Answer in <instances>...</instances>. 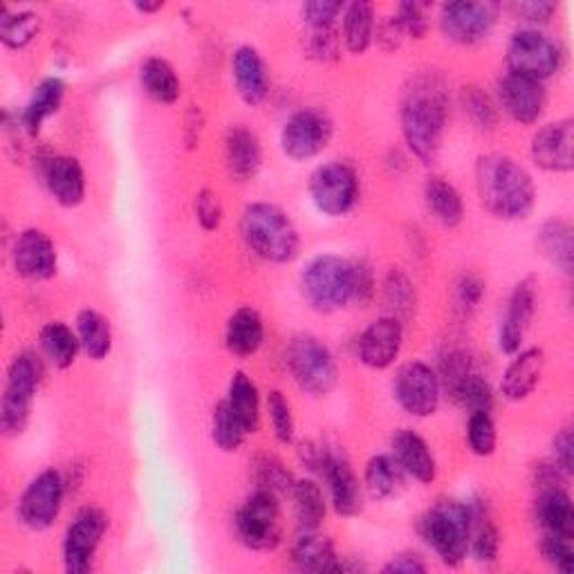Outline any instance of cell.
Returning a JSON list of instances; mask_svg holds the SVG:
<instances>
[{"mask_svg": "<svg viewBox=\"0 0 574 574\" xmlns=\"http://www.w3.org/2000/svg\"><path fill=\"white\" fill-rule=\"evenodd\" d=\"M306 54L315 61L330 63L339 59L341 52V39L334 25H321V28H308L306 34Z\"/></svg>", "mask_w": 574, "mask_h": 574, "instance_id": "48", "label": "cell"}, {"mask_svg": "<svg viewBox=\"0 0 574 574\" xmlns=\"http://www.w3.org/2000/svg\"><path fill=\"white\" fill-rule=\"evenodd\" d=\"M77 334L82 348L95 362H102L104 357H108L113 348V328L104 315L95 310H82L77 317Z\"/></svg>", "mask_w": 574, "mask_h": 574, "instance_id": "38", "label": "cell"}, {"mask_svg": "<svg viewBox=\"0 0 574 574\" xmlns=\"http://www.w3.org/2000/svg\"><path fill=\"white\" fill-rule=\"evenodd\" d=\"M43 182L50 195L61 206H77L86 198V176L77 158L52 156L43 162L41 169Z\"/></svg>", "mask_w": 574, "mask_h": 574, "instance_id": "21", "label": "cell"}, {"mask_svg": "<svg viewBox=\"0 0 574 574\" xmlns=\"http://www.w3.org/2000/svg\"><path fill=\"white\" fill-rule=\"evenodd\" d=\"M227 404L234 411V415L241 419L247 434H256L261 424V397L256 384L247 373L238 371L232 375Z\"/></svg>", "mask_w": 574, "mask_h": 574, "instance_id": "37", "label": "cell"}, {"mask_svg": "<svg viewBox=\"0 0 574 574\" xmlns=\"http://www.w3.org/2000/svg\"><path fill=\"white\" fill-rule=\"evenodd\" d=\"M41 384V362L32 352H21L8 369V382L0 406V428L8 438L21 436L28 422L34 395Z\"/></svg>", "mask_w": 574, "mask_h": 574, "instance_id": "5", "label": "cell"}, {"mask_svg": "<svg viewBox=\"0 0 574 574\" xmlns=\"http://www.w3.org/2000/svg\"><path fill=\"white\" fill-rule=\"evenodd\" d=\"M428 6L426 3H402L395 12L397 21L404 28L406 36L422 39L428 32V19H426Z\"/></svg>", "mask_w": 574, "mask_h": 574, "instance_id": "54", "label": "cell"}, {"mask_svg": "<svg viewBox=\"0 0 574 574\" xmlns=\"http://www.w3.org/2000/svg\"><path fill=\"white\" fill-rule=\"evenodd\" d=\"M232 70H234L236 91L245 104L256 106L267 97V88H269L267 67L258 50H254L252 45H241L234 52Z\"/></svg>", "mask_w": 574, "mask_h": 574, "instance_id": "26", "label": "cell"}, {"mask_svg": "<svg viewBox=\"0 0 574 574\" xmlns=\"http://www.w3.org/2000/svg\"><path fill=\"white\" fill-rule=\"evenodd\" d=\"M263 339H265V326L256 310L241 308L227 321L225 343L232 354L252 357L263 346Z\"/></svg>", "mask_w": 574, "mask_h": 574, "instance_id": "31", "label": "cell"}, {"mask_svg": "<svg viewBox=\"0 0 574 574\" xmlns=\"http://www.w3.org/2000/svg\"><path fill=\"white\" fill-rule=\"evenodd\" d=\"M211 434H213V443L219 445V449L232 454L238 451L245 443L247 431L241 424V419L234 415V411L230 408L227 400L219 402L213 406V415H211Z\"/></svg>", "mask_w": 574, "mask_h": 574, "instance_id": "41", "label": "cell"}, {"mask_svg": "<svg viewBox=\"0 0 574 574\" xmlns=\"http://www.w3.org/2000/svg\"><path fill=\"white\" fill-rule=\"evenodd\" d=\"M267 413L274 436L280 445H290L295 440V417L293 406L280 391H272L267 397Z\"/></svg>", "mask_w": 574, "mask_h": 574, "instance_id": "49", "label": "cell"}, {"mask_svg": "<svg viewBox=\"0 0 574 574\" xmlns=\"http://www.w3.org/2000/svg\"><path fill=\"white\" fill-rule=\"evenodd\" d=\"M39 343H41L43 354L61 371L75 364L79 346H82L79 334L72 332L61 321H52V323L43 326L39 332Z\"/></svg>", "mask_w": 574, "mask_h": 574, "instance_id": "36", "label": "cell"}, {"mask_svg": "<svg viewBox=\"0 0 574 574\" xmlns=\"http://www.w3.org/2000/svg\"><path fill=\"white\" fill-rule=\"evenodd\" d=\"M536 247L552 265H556L565 274H572L574 238H572V225L567 221L552 219L543 223L536 236Z\"/></svg>", "mask_w": 574, "mask_h": 574, "instance_id": "32", "label": "cell"}, {"mask_svg": "<svg viewBox=\"0 0 574 574\" xmlns=\"http://www.w3.org/2000/svg\"><path fill=\"white\" fill-rule=\"evenodd\" d=\"M375 295V274L369 261L352 263V299L369 304Z\"/></svg>", "mask_w": 574, "mask_h": 574, "instance_id": "55", "label": "cell"}, {"mask_svg": "<svg viewBox=\"0 0 574 574\" xmlns=\"http://www.w3.org/2000/svg\"><path fill=\"white\" fill-rule=\"evenodd\" d=\"M375 36V8L373 3H350L343 10V43L348 52L364 54Z\"/></svg>", "mask_w": 574, "mask_h": 574, "instance_id": "35", "label": "cell"}, {"mask_svg": "<svg viewBox=\"0 0 574 574\" xmlns=\"http://www.w3.org/2000/svg\"><path fill=\"white\" fill-rule=\"evenodd\" d=\"M469 508V550L478 563H491L498 556V530L485 500L474 498Z\"/></svg>", "mask_w": 574, "mask_h": 574, "instance_id": "28", "label": "cell"}, {"mask_svg": "<svg viewBox=\"0 0 574 574\" xmlns=\"http://www.w3.org/2000/svg\"><path fill=\"white\" fill-rule=\"evenodd\" d=\"M334 126L328 113L319 108H306L295 113L280 130L283 153L293 160L317 158L332 139Z\"/></svg>", "mask_w": 574, "mask_h": 574, "instance_id": "10", "label": "cell"}, {"mask_svg": "<svg viewBox=\"0 0 574 574\" xmlns=\"http://www.w3.org/2000/svg\"><path fill=\"white\" fill-rule=\"evenodd\" d=\"M469 449L476 456H491L496 449V424L489 411H471L467 422Z\"/></svg>", "mask_w": 574, "mask_h": 574, "instance_id": "47", "label": "cell"}, {"mask_svg": "<svg viewBox=\"0 0 574 574\" xmlns=\"http://www.w3.org/2000/svg\"><path fill=\"white\" fill-rule=\"evenodd\" d=\"M384 299H386V306L393 312L391 317H395L400 321L411 319V315L415 310V304H417L415 285L411 283V278L404 272L393 269L386 276V283H384Z\"/></svg>", "mask_w": 574, "mask_h": 574, "instance_id": "44", "label": "cell"}, {"mask_svg": "<svg viewBox=\"0 0 574 574\" xmlns=\"http://www.w3.org/2000/svg\"><path fill=\"white\" fill-rule=\"evenodd\" d=\"M63 95H65V84H63L61 79H56V77L43 79V82L34 88L32 99L28 102V106H25V110H23L21 126H23L30 135H39L43 121L59 113L61 102H63Z\"/></svg>", "mask_w": 574, "mask_h": 574, "instance_id": "34", "label": "cell"}, {"mask_svg": "<svg viewBox=\"0 0 574 574\" xmlns=\"http://www.w3.org/2000/svg\"><path fill=\"white\" fill-rule=\"evenodd\" d=\"M346 6L337 3V0H312V3L301 6V17L308 28H321V25H334L337 17L343 14Z\"/></svg>", "mask_w": 574, "mask_h": 574, "instance_id": "53", "label": "cell"}, {"mask_svg": "<svg viewBox=\"0 0 574 574\" xmlns=\"http://www.w3.org/2000/svg\"><path fill=\"white\" fill-rule=\"evenodd\" d=\"M384 572L386 574H419V572H426V563L417 554L404 552V554L393 556L384 565Z\"/></svg>", "mask_w": 574, "mask_h": 574, "instance_id": "61", "label": "cell"}, {"mask_svg": "<svg viewBox=\"0 0 574 574\" xmlns=\"http://www.w3.org/2000/svg\"><path fill=\"white\" fill-rule=\"evenodd\" d=\"M500 6L496 3H474V0H456L440 8V30L443 34L458 45H474L487 39Z\"/></svg>", "mask_w": 574, "mask_h": 574, "instance_id": "14", "label": "cell"}, {"mask_svg": "<svg viewBox=\"0 0 574 574\" xmlns=\"http://www.w3.org/2000/svg\"><path fill=\"white\" fill-rule=\"evenodd\" d=\"M164 8L162 0H158V3H135V10L141 12V14H156Z\"/></svg>", "mask_w": 574, "mask_h": 574, "instance_id": "63", "label": "cell"}, {"mask_svg": "<svg viewBox=\"0 0 574 574\" xmlns=\"http://www.w3.org/2000/svg\"><path fill=\"white\" fill-rule=\"evenodd\" d=\"M404 36H406V34H404V28H402V23L397 21L395 14L382 19V23L378 25V43H380V47L386 50V52L397 50V47L402 45Z\"/></svg>", "mask_w": 574, "mask_h": 574, "instance_id": "58", "label": "cell"}, {"mask_svg": "<svg viewBox=\"0 0 574 574\" xmlns=\"http://www.w3.org/2000/svg\"><path fill=\"white\" fill-rule=\"evenodd\" d=\"M440 391L438 373L424 362L404 364L393 380L395 400L413 417L434 415L440 404Z\"/></svg>", "mask_w": 574, "mask_h": 574, "instance_id": "13", "label": "cell"}, {"mask_svg": "<svg viewBox=\"0 0 574 574\" xmlns=\"http://www.w3.org/2000/svg\"><path fill=\"white\" fill-rule=\"evenodd\" d=\"M482 295H485V285H482V280H480L478 276L465 274V276L460 278V283H458V304H460L463 308L474 310V308L480 304Z\"/></svg>", "mask_w": 574, "mask_h": 574, "instance_id": "59", "label": "cell"}, {"mask_svg": "<svg viewBox=\"0 0 574 574\" xmlns=\"http://www.w3.org/2000/svg\"><path fill=\"white\" fill-rule=\"evenodd\" d=\"M310 198L315 206L337 219L346 215L359 198V178L352 167L343 162H328L310 176Z\"/></svg>", "mask_w": 574, "mask_h": 574, "instance_id": "11", "label": "cell"}, {"mask_svg": "<svg viewBox=\"0 0 574 574\" xmlns=\"http://www.w3.org/2000/svg\"><path fill=\"white\" fill-rule=\"evenodd\" d=\"M330 456H332V454H330L323 445H317V443H304L301 449H299L301 463H304L310 471H319V474H323V469H326Z\"/></svg>", "mask_w": 574, "mask_h": 574, "instance_id": "60", "label": "cell"}, {"mask_svg": "<svg viewBox=\"0 0 574 574\" xmlns=\"http://www.w3.org/2000/svg\"><path fill=\"white\" fill-rule=\"evenodd\" d=\"M252 478L256 482V489H267L276 496L290 493L295 487L293 474L287 467L272 454H258L252 463Z\"/></svg>", "mask_w": 574, "mask_h": 574, "instance_id": "42", "label": "cell"}, {"mask_svg": "<svg viewBox=\"0 0 574 574\" xmlns=\"http://www.w3.org/2000/svg\"><path fill=\"white\" fill-rule=\"evenodd\" d=\"M471 373H476L471 354L465 350H449L440 362V375H438L440 389H445L447 395L451 397Z\"/></svg>", "mask_w": 574, "mask_h": 574, "instance_id": "46", "label": "cell"}, {"mask_svg": "<svg viewBox=\"0 0 574 574\" xmlns=\"http://www.w3.org/2000/svg\"><path fill=\"white\" fill-rule=\"evenodd\" d=\"M393 458L402 467L404 474L413 476L415 480L428 485L436 480L438 465L434 454H431L428 445L424 443L422 436H417L411 428H400L393 436Z\"/></svg>", "mask_w": 574, "mask_h": 574, "instance_id": "23", "label": "cell"}, {"mask_svg": "<svg viewBox=\"0 0 574 574\" xmlns=\"http://www.w3.org/2000/svg\"><path fill=\"white\" fill-rule=\"evenodd\" d=\"M552 463L570 478L574 474V436L572 428H561L552 443Z\"/></svg>", "mask_w": 574, "mask_h": 574, "instance_id": "56", "label": "cell"}, {"mask_svg": "<svg viewBox=\"0 0 574 574\" xmlns=\"http://www.w3.org/2000/svg\"><path fill=\"white\" fill-rule=\"evenodd\" d=\"M422 534L447 565H458L469 552V508L458 500H440L422 521Z\"/></svg>", "mask_w": 574, "mask_h": 574, "instance_id": "6", "label": "cell"}, {"mask_svg": "<svg viewBox=\"0 0 574 574\" xmlns=\"http://www.w3.org/2000/svg\"><path fill=\"white\" fill-rule=\"evenodd\" d=\"M541 552H543L545 561H550L563 574H570L574 570V539L543 534Z\"/></svg>", "mask_w": 574, "mask_h": 574, "instance_id": "52", "label": "cell"}, {"mask_svg": "<svg viewBox=\"0 0 574 574\" xmlns=\"http://www.w3.org/2000/svg\"><path fill=\"white\" fill-rule=\"evenodd\" d=\"M65 493V480L59 471L47 469L39 474L21 496L19 514L30 530H47L59 519Z\"/></svg>", "mask_w": 574, "mask_h": 574, "instance_id": "15", "label": "cell"}, {"mask_svg": "<svg viewBox=\"0 0 574 574\" xmlns=\"http://www.w3.org/2000/svg\"><path fill=\"white\" fill-rule=\"evenodd\" d=\"M108 517L99 508L82 510L70 523L63 539V565L70 574H84L91 570L97 548L106 534Z\"/></svg>", "mask_w": 574, "mask_h": 574, "instance_id": "12", "label": "cell"}, {"mask_svg": "<svg viewBox=\"0 0 574 574\" xmlns=\"http://www.w3.org/2000/svg\"><path fill=\"white\" fill-rule=\"evenodd\" d=\"M424 200L434 219L445 227H458L465 219V204L458 193V189L443 180V178H431L424 184Z\"/></svg>", "mask_w": 574, "mask_h": 574, "instance_id": "33", "label": "cell"}, {"mask_svg": "<svg viewBox=\"0 0 574 574\" xmlns=\"http://www.w3.org/2000/svg\"><path fill=\"white\" fill-rule=\"evenodd\" d=\"M330 487L332 508L341 517H357L364 510V491L359 485V478L354 476L350 463L343 456L332 454L323 474H321Z\"/></svg>", "mask_w": 574, "mask_h": 574, "instance_id": "22", "label": "cell"}, {"mask_svg": "<svg viewBox=\"0 0 574 574\" xmlns=\"http://www.w3.org/2000/svg\"><path fill=\"white\" fill-rule=\"evenodd\" d=\"M301 293L317 312L341 310L352 299V263L334 254L312 258L301 274Z\"/></svg>", "mask_w": 574, "mask_h": 574, "instance_id": "4", "label": "cell"}, {"mask_svg": "<svg viewBox=\"0 0 574 574\" xmlns=\"http://www.w3.org/2000/svg\"><path fill=\"white\" fill-rule=\"evenodd\" d=\"M41 30V17L34 12H17L10 14L3 8V19H0V39L12 50H21L36 39Z\"/></svg>", "mask_w": 574, "mask_h": 574, "instance_id": "43", "label": "cell"}, {"mask_svg": "<svg viewBox=\"0 0 574 574\" xmlns=\"http://www.w3.org/2000/svg\"><path fill=\"white\" fill-rule=\"evenodd\" d=\"M498 99L500 108L506 110L519 124H534L545 110V88L543 82L530 79L508 72L506 77L498 82Z\"/></svg>", "mask_w": 574, "mask_h": 574, "instance_id": "16", "label": "cell"}, {"mask_svg": "<svg viewBox=\"0 0 574 574\" xmlns=\"http://www.w3.org/2000/svg\"><path fill=\"white\" fill-rule=\"evenodd\" d=\"M14 267L23 278L45 280L56 274V247L41 230H25L14 243Z\"/></svg>", "mask_w": 574, "mask_h": 574, "instance_id": "20", "label": "cell"}, {"mask_svg": "<svg viewBox=\"0 0 574 574\" xmlns=\"http://www.w3.org/2000/svg\"><path fill=\"white\" fill-rule=\"evenodd\" d=\"M463 108L476 128L493 130L498 126V106L482 88L465 86L463 88Z\"/></svg>", "mask_w": 574, "mask_h": 574, "instance_id": "45", "label": "cell"}, {"mask_svg": "<svg viewBox=\"0 0 574 574\" xmlns=\"http://www.w3.org/2000/svg\"><path fill=\"white\" fill-rule=\"evenodd\" d=\"M202 110L200 106H191L189 115H187V128H184V141H187V149H195L200 135H202Z\"/></svg>", "mask_w": 574, "mask_h": 574, "instance_id": "62", "label": "cell"}, {"mask_svg": "<svg viewBox=\"0 0 574 574\" xmlns=\"http://www.w3.org/2000/svg\"><path fill=\"white\" fill-rule=\"evenodd\" d=\"M297 519L306 530H317L326 519V496L315 480H295L290 491Z\"/></svg>", "mask_w": 574, "mask_h": 574, "instance_id": "40", "label": "cell"}, {"mask_svg": "<svg viewBox=\"0 0 574 574\" xmlns=\"http://www.w3.org/2000/svg\"><path fill=\"white\" fill-rule=\"evenodd\" d=\"M263 162V149L256 132L245 126H232L225 137V164L234 180H252Z\"/></svg>", "mask_w": 574, "mask_h": 574, "instance_id": "25", "label": "cell"}, {"mask_svg": "<svg viewBox=\"0 0 574 574\" xmlns=\"http://www.w3.org/2000/svg\"><path fill=\"white\" fill-rule=\"evenodd\" d=\"M561 59V47L539 30H521L508 45V72L536 82H545L559 72Z\"/></svg>", "mask_w": 574, "mask_h": 574, "instance_id": "9", "label": "cell"}, {"mask_svg": "<svg viewBox=\"0 0 574 574\" xmlns=\"http://www.w3.org/2000/svg\"><path fill=\"white\" fill-rule=\"evenodd\" d=\"M536 521L543 534L574 539V506L563 487L541 489L536 500Z\"/></svg>", "mask_w": 574, "mask_h": 574, "instance_id": "27", "label": "cell"}, {"mask_svg": "<svg viewBox=\"0 0 574 574\" xmlns=\"http://www.w3.org/2000/svg\"><path fill=\"white\" fill-rule=\"evenodd\" d=\"M364 480L371 496L384 500V498H393L402 489L404 471L393 456H375L366 465Z\"/></svg>", "mask_w": 574, "mask_h": 574, "instance_id": "39", "label": "cell"}, {"mask_svg": "<svg viewBox=\"0 0 574 574\" xmlns=\"http://www.w3.org/2000/svg\"><path fill=\"white\" fill-rule=\"evenodd\" d=\"M574 124L559 119L543 126L532 139V160L550 173H570L574 169Z\"/></svg>", "mask_w": 574, "mask_h": 574, "instance_id": "17", "label": "cell"}, {"mask_svg": "<svg viewBox=\"0 0 574 574\" xmlns=\"http://www.w3.org/2000/svg\"><path fill=\"white\" fill-rule=\"evenodd\" d=\"M476 189L480 204L500 221H525L536 202L532 176L514 158L502 153L478 158Z\"/></svg>", "mask_w": 574, "mask_h": 574, "instance_id": "2", "label": "cell"}, {"mask_svg": "<svg viewBox=\"0 0 574 574\" xmlns=\"http://www.w3.org/2000/svg\"><path fill=\"white\" fill-rule=\"evenodd\" d=\"M451 400L458 402V404H463V406L469 408V411H491L493 393H491L489 382H487L480 373H471V375L460 384V389L451 395Z\"/></svg>", "mask_w": 574, "mask_h": 574, "instance_id": "50", "label": "cell"}, {"mask_svg": "<svg viewBox=\"0 0 574 574\" xmlns=\"http://www.w3.org/2000/svg\"><path fill=\"white\" fill-rule=\"evenodd\" d=\"M402 341H404L402 321L395 317H382L373 321L362 332V337H359L357 343L359 359H362V362L373 371H384L400 357Z\"/></svg>", "mask_w": 574, "mask_h": 574, "instance_id": "18", "label": "cell"}, {"mask_svg": "<svg viewBox=\"0 0 574 574\" xmlns=\"http://www.w3.org/2000/svg\"><path fill=\"white\" fill-rule=\"evenodd\" d=\"M293 561L304 572H339L341 561L328 536L317 530H306L293 548Z\"/></svg>", "mask_w": 574, "mask_h": 574, "instance_id": "29", "label": "cell"}, {"mask_svg": "<svg viewBox=\"0 0 574 574\" xmlns=\"http://www.w3.org/2000/svg\"><path fill=\"white\" fill-rule=\"evenodd\" d=\"M449 113L447 84L436 72H422L404 91L400 106L406 147L422 164H434L443 149Z\"/></svg>", "mask_w": 574, "mask_h": 574, "instance_id": "1", "label": "cell"}, {"mask_svg": "<svg viewBox=\"0 0 574 574\" xmlns=\"http://www.w3.org/2000/svg\"><path fill=\"white\" fill-rule=\"evenodd\" d=\"M236 534L243 545L256 552L278 548L283 539V514L278 496L267 489H256L236 512Z\"/></svg>", "mask_w": 574, "mask_h": 574, "instance_id": "8", "label": "cell"}, {"mask_svg": "<svg viewBox=\"0 0 574 574\" xmlns=\"http://www.w3.org/2000/svg\"><path fill=\"white\" fill-rule=\"evenodd\" d=\"M508 10L528 23H548L556 12V3H545V0H530V3H512Z\"/></svg>", "mask_w": 574, "mask_h": 574, "instance_id": "57", "label": "cell"}, {"mask_svg": "<svg viewBox=\"0 0 574 574\" xmlns=\"http://www.w3.org/2000/svg\"><path fill=\"white\" fill-rule=\"evenodd\" d=\"M195 215H198V223L202 225L204 232L219 230L221 223H223V215H225L221 195L211 191V189H202L195 195Z\"/></svg>", "mask_w": 574, "mask_h": 574, "instance_id": "51", "label": "cell"}, {"mask_svg": "<svg viewBox=\"0 0 574 574\" xmlns=\"http://www.w3.org/2000/svg\"><path fill=\"white\" fill-rule=\"evenodd\" d=\"M139 82L147 95L164 106H171L180 99L182 84L176 75V67L160 56H151L141 63L139 67Z\"/></svg>", "mask_w": 574, "mask_h": 574, "instance_id": "30", "label": "cell"}, {"mask_svg": "<svg viewBox=\"0 0 574 574\" xmlns=\"http://www.w3.org/2000/svg\"><path fill=\"white\" fill-rule=\"evenodd\" d=\"M545 369V352L541 348H528L519 350L514 362L508 366L506 375H502L500 391L510 402H521L534 393L543 378Z\"/></svg>", "mask_w": 574, "mask_h": 574, "instance_id": "24", "label": "cell"}, {"mask_svg": "<svg viewBox=\"0 0 574 574\" xmlns=\"http://www.w3.org/2000/svg\"><path fill=\"white\" fill-rule=\"evenodd\" d=\"M534 310H536V280L532 276H528L514 287L510 308H508V317L500 326L498 346H500L502 352L517 354L521 350L525 332L532 323Z\"/></svg>", "mask_w": 574, "mask_h": 574, "instance_id": "19", "label": "cell"}, {"mask_svg": "<svg viewBox=\"0 0 574 574\" xmlns=\"http://www.w3.org/2000/svg\"><path fill=\"white\" fill-rule=\"evenodd\" d=\"M285 364L295 382L310 395H328L337 389L339 371L330 350L312 334H299L285 352Z\"/></svg>", "mask_w": 574, "mask_h": 574, "instance_id": "7", "label": "cell"}, {"mask_svg": "<svg viewBox=\"0 0 574 574\" xmlns=\"http://www.w3.org/2000/svg\"><path fill=\"white\" fill-rule=\"evenodd\" d=\"M241 234L247 247L269 263H290L301 247L290 215L269 202H254L243 211Z\"/></svg>", "mask_w": 574, "mask_h": 574, "instance_id": "3", "label": "cell"}]
</instances>
